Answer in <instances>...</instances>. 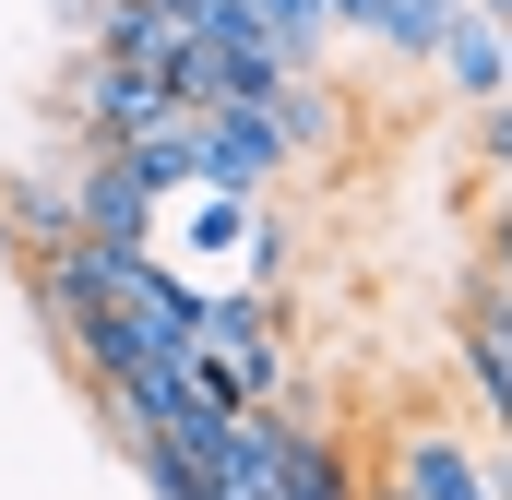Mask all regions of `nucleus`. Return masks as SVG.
I'll return each instance as SVG.
<instances>
[{
    "mask_svg": "<svg viewBox=\"0 0 512 500\" xmlns=\"http://www.w3.org/2000/svg\"><path fill=\"white\" fill-rule=\"evenodd\" d=\"M191 167H203V191H274L286 179V131L274 108H203V143H191Z\"/></svg>",
    "mask_w": 512,
    "mask_h": 500,
    "instance_id": "1",
    "label": "nucleus"
},
{
    "mask_svg": "<svg viewBox=\"0 0 512 500\" xmlns=\"http://www.w3.org/2000/svg\"><path fill=\"white\" fill-rule=\"evenodd\" d=\"M72 215H84V239H155L167 191L131 167L120 143H84V167H72Z\"/></svg>",
    "mask_w": 512,
    "mask_h": 500,
    "instance_id": "2",
    "label": "nucleus"
},
{
    "mask_svg": "<svg viewBox=\"0 0 512 500\" xmlns=\"http://www.w3.org/2000/svg\"><path fill=\"white\" fill-rule=\"evenodd\" d=\"M167 108H179V96H167L155 72H131V60H72V120H84V143H143Z\"/></svg>",
    "mask_w": 512,
    "mask_h": 500,
    "instance_id": "3",
    "label": "nucleus"
},
{
    "mask_svg": "<svg viewBox=\"0 0 512 500\" xmlns=\"http://www.w3.org/2000/svg\"><path fill=\"white\" fill-rule=\"evenodd\" d=\"M429 72H441L465 108H501V96H512V24H501V12H477V0H465V12H441Z\"/></svg>",
    "mask_w": 512,
    "mask_h": 500,
    "instance_id": "4",
    "label": "nucleus"
},
{
    "mask_svg": "<svg viewBox=\"0 0 512 500\" xmlns=\"http://www.w3.org/2000/svg\"><path fill=\"white\" fill-rule=\"evenodd\" d=\"M60 239H84V215H72V179H60V167H0V250L48 262Z\"/></svg>",
    "mask_w": 512,
    "mask_h": 500,
    "instance_id": "5",
    "label": "nucleus"
},
{
    "mask_svg": "<svg viewBox=\"0 0 512 500\" xmlns=\"http://www.w3.org/2000/svg\"><path fill=\"white\" fill-rule=\"evenodd\" d=\"M382 489H405V500H501V489H489V453L453 441V429H405Z\"/></svg>",
    "mask_w": 512,
    "mask_h": 500,
    "instance_id": "6",
    "label": "nucleus"
},
{
    "mask_svg": "<svg viewBox=\"0 0 512 500\" xmlns=\"http://www.w3.org/2000/svg\"><path fill=\"white\" fill-rule=\"evenodd\" d=\"M453 358H465V381H477V405H489V429L512 441V310L477 286L465 298V334H453Z\"/></svg>",
    "mask_w": 512,
    "mask_h": 500,
    "instance_id": "7",
    "label": "nucleus"
},
{
    "mask_svg": "<svg viewBox=\"0 0 512 500\" xmlns=\"http://www.w3.org/2000/svg\"><path fill=\"white\" fill-rule=\"evenodd\" d=\"M274 500H358L346 453H334L310 417H286V405H274Z\"/></svg>",
    "mask_w": 512,
    "mask_h": 500,
    "instance_id": "8",
    "label": "nucleus"
},
{
    "mask_svg": "<svg viewBox=\"0 0 512 500\" xmlns=\"http://www.w3.org/2000/svg\"><path fill=\"white\" fill-rule=\"evenodd\" d=\"M262 108H274V131H286V155H322V143H346V108H334V96H322L310 72H286V84H274Z\"/></svg>",
    "mask_w": 512,
    "mask_h": 500,
    "instance_id": "9",
    "label": "nucleus"
},
{
    "mask_svg": "<svg viewBox=\"0 0 512 500\" xmlns=\"http://www.w3.org/2000/svg\"><path fill=\"white\" fill-rule=\"evenodd\" d=\"M131 465H143L155 500H227L215 477H203V453H179V441H131Z\"/></svg>",
    "mask_w": 512,
    "mask_h": 500,
    "instance_id": "10",
    "label": "nucleus"
},
{
    "mask_svg": "<svg viewBox=\"0 0 512 500\" xmlns=\"http://www.w3.org/2000/svg\"><path fill=\"white\" fill-rule=\"evenodd\" d=\"M477 286H489V298L512 310V191L489 203V227H477Z\"/></svg>",
    "mask_w": 512,
    "mask_h": 500,
    "instance_id": "11",
    "label": "nucleus"
},
{
    "mask_svg": "<svg viewBox=\"0 0 512 500\" xmlns=\"http://www.w3.org/2000/svg\"><path fill=\"white\" fill-rule=\"evenodd\" d=\"M477 155H489V179L512 191V96H501V108H477Z\"/></svg>",
    "mask_w": 512,
    "mask_h": 500,
    "instance_id": "12",
    "label": "nucleus"
},
{
    "mask_svg": "<svg viewBox=\"0 0 512 500\" xmlns=\"http://www.w3.org/2000/svg\"><path fill=\"white\" fill-rule=\"evenodd\" d=\"M441 12H465V0H393V24H405V60H429V36H441Z\"/></svg>",
    "mask_w": 512,
    "mask_h": 500,
    "instance_id": "13",
    "label": "nucleus"
},
{
    "mask_svg": "<svg viewBox=\"0 0 512 500\" xmlns=\"http://www.w3.org/2000/svg\"><path fill=\"white\" fill-rule=\"evenodd\" d=\"M155 12H179V24H191V12H203V0H155Z\"/></svg>",
    "mask_w": 512,
    "mask_h": 500,
    "instance_id": "14",
    "label": "nucleus"
},
{
    "mask_svg": "<svg viewBox=\"0 0 512 500\" xmlns=\"http://www.w3.org/2000/svg\"><path fill=\"white\" fill-rule=\"evenodd\" d=\"M501 500H512V489H501Z\"/></svg>",
    "mask_w": 512,
    "mask_h": 500,
    "instance_id": "15",
    "label": "nucleus"
}]
</instances>
